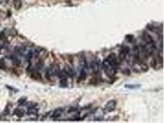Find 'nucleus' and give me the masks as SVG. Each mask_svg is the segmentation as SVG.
Returning <instances> with one entry per match:
<instances>
[{"instance_id":"1","label":"nucleus","mask_w":164,"mask_h":123,"mask_svg":"<svg viewBox=\"0 0 164 123\" xmlns=\"http://www.w3.org/2000/svg\"><path fill=\"white\" fill-rule=\"evenodd\" d=\"M103 68L106 75L109 78L116 75L118 68V62L115 54H111L103 62Z\"/></svg>"},{"instance_id":"2","label":"nucleus","mask_w":164,"mask_h":123,"mask_svg":"<svg viewBox=\"0 0 164 123\" xmlns=\"http://www.w3.org/2000/svg\"><path fill=\"white\" fill-rule=\"evenodd\" d=\"M130 48L128 46H123L120 49V52H119V60L121 61H123L124 60L126 59V57L127 56V55L130 52Z\"/></svg>"},{"instance_id":"3","label":"nucleus","mask_w":164,"mask_h":123,"mask_svg":"<svg viewBox=\"0 0 164 123\" xmlns=\"http://www.w3.org/2000/svg\"><path fill=\"white\" fill-rule=\"evenodd\" d=\"M116 101L114 100H109L105 105V110L107 112H111L113 111L116 107Z\"/></svg>"},{"instance_id":"4","label":"nucleus","mask_w":164,"mask_h":123,"mask_svg":"<svg viewBox=\"0 0 164 123\" xmlns=\"http://www.w3.org/2000/svg\"><path fill=\"white\" fill-rule=\"evenodd\" d=\"M143 38L144 40L145 41L147 44H149L154 43V39L150 34H149L147 31H144L143 32Z\"/></svg>"},{"instance_id":"5","label":"nucleus","mask_w":164,"mask_h":123,"mask_svg":"<svg viewBox=\"0 0 164 123\" xmlns=\"http://www.w3.org/2000/svg\"><path fill=\"white\" fill-rule=\"evenodd\" d=\"M30 77L34 80H37V81L42 80V76H41V74L35 70L30 71Z\"/></svg>"},{"instance_id":"6","label":"nucleus","mask_w":164,"mask_h":123,"mask_svg":"<svg viewBox=\"0 0 164 123\" xmlns=\"http://www.w3.org/2000/svg\"><path fill=\"white\" fill-rule=\"evenodd\" d=\"M63 110L62 108H57V109H56L53 111V114H52V115L51 117L52 118H57L60 116V115L63 113Z\"/></svg>"},{"instance_id":"7","label":"nucleus","mask_w":164,"mask_h":123,"mask_svg":"<svg viewBox=\"0 0 164 123\" xmlns=\"http://www.w3.org/2000/svg\"><path fill=\"white\" fill-rule=\"evenodd\" d=\"M13 4H14V9L16 11H19V10L20 9L22 6V0H14Z\"/></svg>"},{"instance_id":"8","label":"nucleus","mask_w":164,"mask_h":123,"mask_svg":"<svg viewBox=\"0 0 164 123\" xmlns=\"http://www.w3.org/2000/svg\"><path fill=\"white\" fill-rule=\"evenodd\" d=\"M38 113V109L36 108L35 106H31L28 108V115H36Z\"/></svg>"},{"instance_id":"9","label":"nucleus","mask_w":164,"mask_h":123,"mask_svg":"<svg viewBox=\"0 0 164 123\" xmlns=\"http://www.w3.org/2000/svg\"><path fill=\"white\" fill-rule=\"evenodd\" d=\"M14 115L17 116V117L21 118V117L24 116V111L23 110H21L20 109V108H16V109L14 111Z\"/></svg>"},{"instance_id":"10","label":"nucleus","mask_w":164,"mask_h":123,"mask_svg":"<svg viewBox=\"0 0 164 123\" xmlns=\"http://www.w3.org/2000/svg\"><path fill=\"white\" fill-rule=\"evenodd\" d=\"M92 68L93 70L95 72H98V63L97 62V60H93L92 63Z\"/></svg>"},{"instance_id":"11","label":"nucleus","mask_w":164,"mask_h":123,"mask_svg":"<svg viewBox=\"0 0 164 123\" xmlns=\"http://www.w3.org/2000/svg\"><path fill=\"white\" fill-rule=\"evenodd\" d=\"M63 70H64L65 72L66 73V75H68V77H72L73 76V72L71 69L68 66L65 67V69Z\"/></svg>"},{"instance_id":"12","label":"nucleus","mask_w":164,"mask_h":123,"mask_svg":"<svg viewBox=\"0 0 164 123\" xmlns=\"http://www.w3.org/2000/svg\"><path fill=\"white\" fill-rule=\"evenodd\" d=\"M139 87H140V85H139V84H126L125 86V87L130 89H138Z\"/></svg>"},{"instance_id":"13","label":"nucleus","mask_w":164,"mask_h":123,"mask_svg":"<svg viewBox=\"0 0 164 123\" xmlns=\"http://www.w3.org/2000/svg\"><path fill=\"white\" fill-rule=\"evenodd\" d=\"M6 67V61H5L4 59H0V69L4 70Z\"/></svg>"},{"instance_id":"14","label":"nucleus","mask_w":164,"mask_h":123,"mask_svg":"<svg viewBox=\"0 0 164 123\" xmlns=\"http://www.w3.org/2000/svg\"><path fill=\"white\" fill-rule=\"evenodd\" d=\"M25 100H26V98H25V97H22V98H20V99L19 100V103L20 105L24 104V103L25 102Z\"/></svg>"},{"instance_id":"15","label":"nucleus","mask_w":164,"mask_h":123,"mask_svg":"<svg viewBox=\"0 0 164 123\" xmlns=\"http://www.w3.org/2000/svg\"><path fill=\"white\" fill-rule=\"evenodd\" d=\"M5 38V33L3 31H0V41L3 40Z\"/></svg>"},{"instance_id":"16","label":"nucleus","mask_w":164,"mask_h":123,"mask_svg":"<svg viewBox=\"0 0 164 123\" xmlns=\"http://www.w3.org/2000/svg\"><path fill=\"white\" fill-rule=\"evenodd\" d=\"M133 38L132 35H127V36H126V39H127L129 42H131V40L133 39Z\"/></svg>"}]
</instances>
